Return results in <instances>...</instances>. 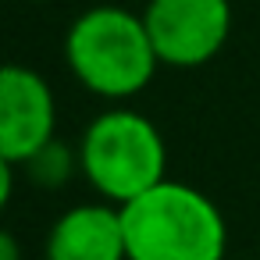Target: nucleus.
<instances>
[{"label": "nucleus", "mask_w": 260, "mask_h": 260, "mask_svg": "<svg viewBox=\"0 0 260 260\" xmlns=\"http://www.w3.org/2000/svg\"><path fill=\"white\" fill-rule=\"evenodd\" d=\"M64 64L82 89H89L100 100L121 104L139 96L153 82L160 57L153 50L143 15L100 4L82 11L68 25Z\"/></svg>", "instance_id": "obj_1"}, {"label": "nucleus", "mask_w": 260, "mask_h": 260, "mask_svg": "<svg viewBox=\"0 0 260 260\" xmlns=\"http://www.w3.org/2000/svg\"><path fill=\"white\" fill-rule=\"evenodd\" d=\"M128 260H224L228 221L189 182L164 178L121 207Z\"/></svg>", "instance_id": "obj_2"}, {"label": "nucleus", "mask_w": 260, "mask_h": 260, "mask_svg": "<svg viewBox=\"0 0 260 260\" xmlns=\"http://www.w3.org/2000/svg\"><path fill=\"white\" fill-rule=\"evenodd\" d=\"M79 171L100 200L125 207L168 178L164 136L146 114L111 107L86 125L79 139Z\"/></svg>", "instance_id": "obj_3"}, {"label": "nucleus", "mask_w": 260, "mask_h": 260, "mask_svg": "<svg viewBox=\"0 0 260 260\" xmlns=\"http://www.w3.org/2000/svg\"><path fill=\"white\" fill-rule=\"evenodd\" d=\"M160 64L200 68L214 61L232 36L228 0H150L143 11Z\"/></svg>", "instance_id": "obj_4"}, {"label": "nucleus", "mask_w": 260, "mask_h": 260, "mask_svg": "<svg viewBox=\"0 0 260 260\" xmlns=\"http://www.w3.org/2000/svg\"><path fill=\"white\" fill-rule=\"evenodd\" d=\"M57 100L50 82L25 64L0 72V160L29 164L57 136Z\"/></svg>", "instance_id": "obj_5"}, {"label": "nucleus", "mask_w": 260, "mask_h": 260, "mask_svg": "<svg viewBox=\"0 0 260 260\" xmlns=\"http://www.w3.org/2000/svg\"><path fill=\"white\" fill-rule=\"evenodd\" d=\"M43 260H128L121 207L107 200L68 207L47 232Z\"/></svg>", "instance_id": "obj_6"}, {"label": "nucleus", "mask_w": 260, "mask_h": 260, "mask_svg": "<svg viewBox=\"0 0 260 260\" xmlns=\"http://www.w3.org/2000/svg\"><path fill=\"white\" fill-rule=\"evenodd\" d=\"M22 168L29 171V178H32L36 185L57 189V185H64V182L79 171V150H72L68 143L54 139V143H47L29 164H22Z\"/></svg>", "instance_id": "obj_7"}, {"label": "nucleus", "mask_w": 260, "mask_h": 260, "mask_svg": "<svg viewBox=\"0 0 260 260\" xmlns=\"http://www.w3.org/2000/svg\"><path fill=\"white\" fill-rule=\"evenodd\" d=\"M0 260H22L18 242H15V235H11V232H0Z\"/></svg>", "instance_id": "obj_8"}]
</instances>
